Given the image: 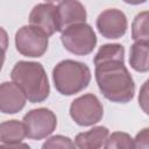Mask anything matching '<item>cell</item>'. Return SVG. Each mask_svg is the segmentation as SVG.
Listing matches in <instances>:
<instances>
[{
	"label": "cell",
	"mask_w": 149,
	"mask_h": 149,
	"mask_svg": "<svg viewBox=\"0 0 149 149\" xmlns=\"http://www.w3.org/2000/svg\"><path fill=\"white\" fill-rule=\"evenodd\" d=\"M70 116L78 126H93L102 119L104 106L97 95L86 93L76 98L71 102Z\"/></svg>",
	"instance_id": "cell-6"
},
{
	"label": "cell",
	"mask_w": 149,
	"mask_h": 149,
	"mask_svg": "<svg viewBox=\"0 0 149 149\" xmlns=\"http://www.w3.org/2000/svg\"><path fill=\"white\" fill-rule=\"evenodd\" d=\"M41 149H77L74 142L64 135H54L48 137Z\"/></svg>",
	"instance_id": "cell-17"
},
{
	"label": "cell",
	"mask_w": 149,
	"mask_h": 149,
	"mask_svg": "<svg viewBox=\"0 0 149 149\" xmlns=\"http://www.w3.org/2000/svg\"><path fill=\"white\" fill-rule=\"evenodd\" d=\"M49 37L31 26H22L15 34L16 50L26 57H41L48 50Z\"/></svg>",
	"instance_id": "cell-7"
},
{
	"label": "cell",
	"mask_w": 149,
	"mask_h": 149,
	"mask_svg": "<svg viewBox=\"0 0 149 149\" xmlns=\"http://www.w3.org/2000/svg\"><path fill=\"white\" fill-rule=\"evenodd\" d=\"M0 149H31V148L27 143L20 142V143H15V144H3V143H1Z\"/></svg>",
	"instance_id": "cell-21"
},
{
	"label": "cell",
	"mask_w": 149,
	"mask_h": 149,
	"mask_svg": "<svg viewBox=\"0 0 149 149\" xmlns=\"http://www.w3.org/2000/svg\"><path fill=\"white\" fill-rule=\"evenodd\" d=\"M93 63L95 80L101 94L112 102L127 104L135 94V83L125 65V48L107 43L99 48Z\"/></svg>",
	"instance_id": "cell-1"
},
{
	"label": "cell",
	"mask_w": 149,
	"mask_h": 149,
	"mask_svg": "<svg viewBox=\"0 0 149 149\" xmlns=\"http://www.w3.org/2000/svg\"><path fill=\"white\" fill-rule=\"evenodd\" d=\"M148 128H143L136 134L135 139H133L135 149H148Z\"/></svg>",
	"instance_id": "cell-19"
},
{
	"label": "cell",
	"mask_w": 149,
	"mask_h": 149,
	"mask_svg": "<svg viewBox=\"0 0 149 149\" xmlns=\"http://www.w3.org/2000/svg\"><path fill=\"white\" fill-rule=\"evenodd\" d=\"M104 149H135L133 137L125 132H113L107 136Z\"/></svg>",
	"instance_id": "cell-16"
},
{
	"label": "cell",
	"mask_w": 149,
	"mask_h": 149,
	"mask_svg": "<svg viewBox=\"0 0 149 149\" xmlns=\"http://www.w3.org/2000/svg\"><path fill=\"white\" fill-rule=\"evenodd\" d=\"M7 48H8V34L2 27H0V71L5 62Z\"/></svg>",
	"instance_id": "cell-18"
},
{
	"label": "cell",
	"mask_w": 149,
	"mask_h": 149,
	"mask_svg": "<svg viewBox=\"0 0 149 149\" xmlns=\"http://www.w3.org/2000/svg\"><path fill=\"white\" fill-rule=\"evenodd\" d=\"M55 88L63 95H73L86 88L91 81V70L81 62L64 59L52 70Z\"/></svg>",
	"instance_id": "cell-3"
},
{
	"label": "cell",
	"mask_w": 149,
	"mask_h": 149,
	"mask_svg": "<svg viewBox=\"0 0 149 149\" xmlns=\"http://www.w3.org/2000/svg\"><path fill=\"white\" fill-rule=\"evenodd\" d=\"M147 84H148V81L144 83V85H143V87L141 90V93L139 95V102H140L141 107L143 108L144 113H148L147 112Z\"/></svg>",
	"instance_id": "cell-20"
},
{
	"label": "cell",
	"mask_w": 149,
	"mask_h": 149,
	"mask_svg": "<svg viewBox=\"0 0 149 149\" xmlns=\"http://www.w3.org/2000/svg\"><path fill=\"white\" fill-rule=\"evenodd\" d=\"M108 135V128L104 126H95L87 132L77 134L74 137V146L77 149H100Z\"/></svg>",
	"instance_id": "cell-12"
},
{
	"label": "cell",
	"mask_w": 149,
	"mask_h": 149,
	"mask_svg": "<svg viewBox=\"0 0 149 149\" xmlns=\"http://www.w3.org/2000/svg\"><path fill=\"white\" fill-rule=\"evenodd\" d=\"M29 26L41 30L48 37L59 31L56 5L52 2L35 5L29 14Z\"/></svg>",
	"instance_id": "cell-9"
},
{
	"label": "cell",
	"mask_w": 149,
	"mask_h": 149,
	"mask_svg": "<svg viewBox=\"0 0 149 149\" xmlns=\"http://www.w3.org/2000/svg\"><path fill=\"white\" fill-rule=\"evenodd\" d=\"M148 12L143 10L139 13L132 23V38L134 42H148Z\"/></svg>",
	"instance_id": "cell-15"
},
{
	"label": "cell",
	"mask_w": 149,
	"mask_h": 149,
	"mask_svg": "<svg viewBox=\"0 0 149 149\" xmlns=\"http://www.w3.org/2000/svg\"><path fill=\"white\" fill-rule=\"evenodd\" d=\"M22 123L26 129V137L38 141L54 133L57 127V118L51 109L40 107L24 114Z\"/></svg>",
	"instance_id": "cell-5"
},
{
	"label": "cell",
	"mask_w": 149,
	"mask_h": 149,
	"mask_svg": "<svg viewBox=\"0 0 149 149\" xmlns=\"http://www.w3.org/2000/svg\"><path fill=\"white\" fill-rule=\"evenodd\" d=\"M26 137V129L22 121L7 120L0 123V143L15 144Z\"/></svg>",
	"instance_id": "cell-13"
},
{
	"label": "cell",
	"mask_w": 149,
	"mask_h": 149,
	"mask_svg": "<svg viewBox=\"0 0 149 149\" xmlns=\"http://www.w3.org/2000/svg\"><path fill=\"white\" fill-rule=\"evenodd\" d=\"M95 26L102 37L116 40L126 34L128 21L126 14L122 10L118 8H108L98 15Z\"/></svg>",
	"instance_id": "cell-8"
},
{
	"label": "cell",
	"mask_w": 149,
	"mask_h": 149,
	"mask_svg": "<svg viewBox=\"0 0 149 149\" xmlns=\"http://www.w3.org/2000/svg\"><path fill=\"white\" fill-rule=\"evenodd\" d=\"M10 78L31 104L42 102L49 97V79L43 65L38 62L19 61L12 69Z\"/></svg>",
	"instance_id": "cell-2"
},
{
	"label": "cell",
	"mask_w": 149,
	"mask_h": 149,
	"mask_svg": "<svg viewBox=\"0 0 149 149\" xmlns=\"http://www.w3.org/2000/svg\"><path fill=\"white\" fill-rule=\"evenodd\" d=\"M129 65L137 72H148L149 70V43L134 42L129 51Z\"/></svg>",
	"instance_id": "cell-14"
},
{
	"label": "cell",
	"mask_w": 149,
	"mask_h": 149,
	"mask_svg": "<svg viewBox=\"0 0 149 149\" xmlns=\"http://www.w3.org/2000/svg\"><path fill=\"white\" fill-rule=\"evenodd\" d=\"M63 47L71 54L85 56L93 51L97 45V35L93 28L85 23L73 24L61 33Z\"/></svg>",
	"instance_id": "cell-4"
},
{
	"label": "cell",
	"mask_w": 149,
	"mask_h": 149,
	"mask_svg": "<svg viewBox=\"0 0 149 149\" xmlns=\"http://www.w3.org/2000/svg\"><path fill=\"white\" fill-rule=\"evenodd\" d=\"M56 7H57L58 27L61 33L73 24L85 23L87 13L81 2L77 0H65L58 2Z\"/></svg>",
	"instance_id": "cell-10"
},
{
	"label": "cell",
	"mask_w": 149,
	"mask_h": 149,
	"mask_svg": "<svg viewBox=\"0 0 149 149\" xmlns=\"http://www.w3.org/2000/svg\"><path fill=\"white\" fill-rule=\"evenodd\" d=\"M27 98L22 90L13 81L0 84V112L3 114H15L23 109Z\"/></svg>",
	"instance_id": "cell-11"
}]
</instances>
